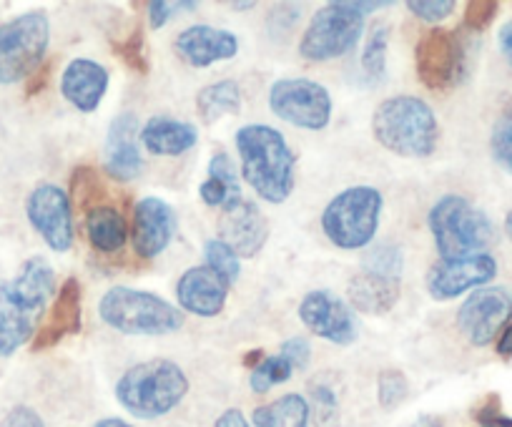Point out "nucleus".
<instances>
[{"label": "nucleus", "mask_w": 512, "mask_h": 427, "mask_svg": "<svg viewBox=\"0 0 512 427\" xmlns=\"http://www.w3.org/2000/svg\"><path fill=\"white\" fill-rule=\"evenodd\" d=\"M53 292L56 274L43 257H31L11 282L0 284V357H11L36 337Z\"/></svg>", "instance_id": "1"}, {"label": "nucleus", "mask_w": 512, "mask_h": 427, "mask_svg": "<svg viewBox=\"0 0 512 427\" xmlns=\"http://www.w3.org/2000/svg\"><path fill=\"white\" fill-rule=\"evenodd\" d=\"M236 151L246 184L269 204H284L297 179V154L287 139L267 124H249L236 131Z\"/></svg>", "instance_id": "2"}, {"label": "nucleus", "mask_w": 512, "mask_h": 427, "mask_svg": "<svg viewBox=\"0 0 512 427\" xmlns=\"http://www.w3.org/2000/svg\"><path fill=\"white\" fill-rule=\"evenodd\" d=\"M372 134L387 151L405 159H427L440 141V124L427 101L395 96L374 109Z\"/></svg>", "instance_id": "3"}, {"label": "nucleus", "mask_w": 512, "mask_h": 427, "mask_svg": "<svg viewBox=\"0 0 512 427\" xmlns=\"http://www.w3.org/2000/svg\"><path fill=\"white\" fill-rule=\"evenodd\" d=\"M189 392L184 370L171 360H149L131 367L116 382V400L139 420L164 417Z\"/></svg>", "instance_id": "4"}, {"label": "nucleus", "mask_w": 512, "mask_h": 427, "mask_svg": "<svg viewBox=\"0 0 512 427\" xmlns=\"http://www.w3.org/2000/svg\"><path fill=\"white\" fill-rule=\"evenodd\" d=\"M98 314L111 330L128 337H164L184 325V312L159 294L113 287L98 302Z\"/></svg>", "instance_id": "5"}, {"label": "nucleus", "mask_w": 512, "mask_h": 427, "mask_svg": "<svg viewBox=\"0 0 512 427\" xmlns=\"http://www.w3.org/2000/svg\"><path fill=\"white\" fill-rule=\"evenodd\" d=\"M430 232L442 259L485 254L495 242V227L485 211L460 194H445L435 201L430 209Z\"/></svg>", "instance_id": "6"}, {"label": "nucleus", "mask_w": 512, "mask_h": 427, "mask_svg": "<svg viewBox=\"0 0 512 427\" xmlns=\"http://www.w3.org/2000/svg\"><path fill=\"white\" fill-rule=\"evenodd\" d=\"M382 217V194L374 186H349L322 211V229L339 249H362L374 239Z\"/></svg>", "instance_id": "7"}, {"label": "nucleus", "mask_w": 512, "mask_h": 427, "mask_svg": "<svg viewBox=\"0 0 512 427\" xmlns=\"http://www.w3.org/2000/svg\"><path fill=\"white\" fill-rule=\"evenodd\" d=\"M364 31V16L352 0H334L314 13L299 41V53L307 61L324 63L342 58L359 43Z\"/></svg>", "instance_id": "8"}, {"label": "nucleus", "mask_w": 512, "mask_h": 427, "mask_svg": "<svg viewBox=\"0 0 512 427\" xmlns=\"http://www.w3.org/2000/svg\"><path fill=\"white\" fill-rule=\"evenodd\" d=\"M51 43V21L43 11L23 13L0 26V83H16L41 66Z\"/></svg>", "instance_id": "9"}, {"label": "nucleus", "mask_w": 512, "mask_h": 427, "mask_svg": "<svg viewBox=\"0 0 512 427\" xmlns=\"http://www.w3.org/2000/svg\"><path fill=\"white\" fill-rule=\"evenodd\" d=\"M269 109L297 129L322 131L332 121V96L309 78H282L269 91Z\"/></svg>", "instance_id": "10"}, {"label": "nucleus", "mask_w": 512, "mask_h": 427, "mask_svg": "<svg viewBox=\"0 0 512 427\" xmlns=\"http://www.w3.org/2000/svg\"><path fill=\"white\" fill-rule=\"evenodd\" d=\"M512 319V292L505 287L475 289L457 312V327L475 347H487Z\"/></svg>", "instance_id": "11"}, {"label": "nucleus", "mask_w": 512, "mask_h": 427, "mask_svg": "<svg viewBox=\"0 0 512 427\" xmlns=\"http://www.w3.org/2000/svg\"><path fill=\"white\" fill-rule=\"evenodd\" d=\"M26 214L31 227L41 234L53 252L63 254L73 247V206L71 196L56 184H41L31 191L26 201Z\"/></svg>", "instance_id": "12"}, {"label": "nucleus", "mask_w": 512, "mask_h": 427, "mask_svg": "<svg viewBox=\"0 0 512 427\" xmlns=\"http://www.w3.org/2000/svg\"><path fill=\"white\" fill-rule=\"evenodd\" d=\"M417 76L430 91H450L462 76V43L447 28L422 33L415 48Z\"/></svg>", "instance_id": "13"}, {"label": "nucleus", "mask_w": 512, "mask_h": 427, "mask_svg": "<svg viewBox=\"0 0 512 427\" xmlns=\"http://www.w3.org/2000/svg\"><path fill=\"white\" fill-rule=\"evenodd\" d=\"M497 274L492 254H472L460 259H440L427 274V292L440 302L455 299L465 292L482 289Z\"/></svg>", "instance_id": "14"}, {"label": "nucleus", "mask_w": 512, "mask_h": 427, "mask_svg": "<svg viewBox=\"0 0 512 427\" xmlns=\"http://www.w3.org/2000/svg\"><path fill=\"white\" fill-rule=\"evenodd\" d=\"M299 319L312 335L322 340L334 342V345H352L357 342V322L347 304L334 297L327 289L309 292L299 304Z\"/></svg>", "instance_id": "15"}, {"label": "nucleus", "mask_w": 512, "mask_h": 427, "mask_svg": "<svg viewBox=\"0 0 512 427\" xmlns=\"http://www.w3.org/2000/svg\"><path fill=\"white\" fill-rule=\"evenodd\" d=\"M176 234V211L159 196H146L134 209V252L144 259H156L169 249Z\"/></svg>", "instance_id": "16"}, {"label": "nucleus", "mask_w": 512, "mask_h": 427, "mask_svg": "<svg viewBox=\"0 0 512 427\" xmlns=\"http://www.w3.org/2000/svg\"><path fill=\"white\" fill-rule=\"evenodd\" d=\"M269 239V222L254 201L241 199L221 217V242L229 244L239 259H251L262 252Z\"/></svg>", "instance_id": "17"}, {"label": "nucleus", "mask_w": 512, "mask_h": 427, "mask_svg": "<svg viewBox=\"0 0 512 427\" xmlns=\"http://www.w3.org/2000/svg\"><path fill=\"white\" fill-rule=\"evenodd\" d=\"M229 287L231 284L221 274L201 264V267H191L181 274V279L176 282V299L184 312L196 314V317H216L224 309Z\"/></svg>", "instance_id": "18"}, {"label": "nucleus", "mask_w": 512, "mask_h": 427, "mask_svg": "<svg viewBox=\"0 0 512 427\" xmlns=\"http://www.w3.org/2000/svg\"><path fill=\"white\" fill-rule=\"evenodd\" d=\"M141 129L136 114H118L108 126L106 174L116 181H131L144 171V156L139 149Z\"/></svg>", "instance_id": "19"}, {"label": "nucleus", "mask_w": 512, "mask_h": 427, "mask_svg": "<svg viewBox=\"0 0 512 427\" xmlns=\"http://www.w3.org/2000/svg\"><path fill=\"white\" fill-rule=\"evenodd\" d=\"M174 48L189 66L206 68L234 58L239 53V38L224 28L191 26L176 36Z\"/></svg>", "instance_id": "20"}, {"label": "nucleus", "mask_w": 512, "mask_h": 427, "mask_svg": "<svg viewBox=\"0 0 512 427\" xmlns=\"http://www.w3.org/2000/svg\"><path fill=\"white\" fill-rule=\"evenodd\" d=\"M81 282L76 277H68L58 289L56 299L51 304L46 322L36 332L33 350H46V347L58 345L63 337L78 335L81 330Z\"/></svg>", "instance_id": "21"}, {"label": "nucleus", "mask_w": 512, "mask_h": 427, "mask_svg": "<svg viewBox=\"0 0 512 427\" xmlns=\"http://www.w3.org/2000/svg\"><path fill=\"white\" fill-rule=\"evenodd\" d=\"M108 91V71L91 58H76L61 76V93L81 114H93Z\"/></svg>", "instance_id": "22"}, {"label": "nucleus", "mask_w": 512, "mask_h": 427, "mask_svg": "<svg viewBox=\"0 0 512 427\" xmlns=\"http://www.w3.org/2000/svg\"><path fill=\"white\" fill-rule=\"evenodd\" d=\"M347 299L359 314H372V317L387 314L400 302V279L382 277V274H372L362 269V272L349 279Z\"/></svg>", "instance_id": "23"}, {"label": "nucleus", "mask_w": 512, "mask_h": 427, "mask_svg": "<svg viewBox=\"0 0 512 427\" xmlns=\"http://www.w3.org/2000/svg\"><path fill=\"white\" fill-rule=\"evenodd\" d=\"M141 144L149 154L156 156H181L199 144V131L186 121L154 116L141 129Z\"/></svg>", "instance_id": "24"}, {"label": "nucleus", "mask_w": 512, "mask_h": 427, "mask_svg": "<svg viewBox=\"0 0 512 427\" xmlns=\"http://www.w3.org/2000/svg\"><path fill=\"white\" fill-rule=\"evenodd\" d=\"M199 196L206 206H214V209H231L234 204L241 201V186H239V174H236L234 161L229 159V154L224 151H216L209 161V176L201 181Z\"/></svg>", "instance_id": "25"}, {"label": "nucleus", "mask_w": 512, "mask_h": 427, "mask_svg": "<svg viewBox=\"0 0 512 427\" xmlns=\"http://www.w3.org/2000/svg\"><path fill=\"white\" fill-rule=\"evenodd\" d=\"M86 234L93 249L103 254H113L123 249L128 239L126 219L121 217V211L108 204L91 206L86 217Z\"/></svg>", "instance_id": "26"}, {"label": "nucleus", "mask_w": 512, "mask_h": 427, "mask_svg": "<svg viewBox=\"0 0 512 427\" xmlns=\"http://www.w3.org/2000/svg\"><path fill=\"white\" fill-rule=\"evenodd\" d=\"M309 417H312V407L307 397L289 392L269 405L256 407L251 420L256 427H309Z\"/></svg>", "instance_id": "27"}, {"label": "nucleus", "mask_w": 512, "mask_h": 427, "mask_svg": "<svg viewBox=\"0 0 512 427\" xmlns=\"http://www.w3.org/2000/svg\"><path fill=\"white\" fill-rule=\"evenodd\" d=\"M196 109L206 124L224 119V116L236 114L241 109V88L236 81H216L201 88L196 93Z\"/></svg>", "instance_id": "28"}, {"label": "nucleus", "mask_w": 512, "mask_h": 427, "mask_svg": "<svg viewBox=\"0 0 512 427\" xmlns=\"http://www.w3.org/2000/svg\"><path fill=\"white\" fill-rule=\"evenodd\" d=\"M292 375H294V365L282 355V352H277V355L264 357L259 365L251 367L249 387L256 392V395H264V392H269L272 387L287 382Z\"/></svg>", "instance_id": "29"}, {"label": "nucleus", "mask_w": 512, "mask_h": 427, "mask_svg": "<svg viewBox=\"0 0 512 427\" xmlns=\"http://www.w3.org/2000/svg\"><path fill=\"white\" fill-rule=\"evenodd\" d=\"M387 46H390V26L372 28L362 53V71L372 83L382 81L387 73Z\"/></svg>", "instance_id": "30"}, {"label": "nucleus", "mask_w": 512, "mask_h": 427, "mask_svg": "<svg viewBox=\"0 0 512 427\" xmlns=\"http://www.w3.org/2000/svg\"><path fill=\"white\" fill-rule=\"evenodd\" d=\"M490 151L492 159L497 161L502 171L512 174V106H507L500 116H497L495 126H492L490 136Z\"/></svg>", "instance_id": "31"}, {"label": "nucleus", "mask_w": 512, "mask_h": 427, "mask_svg": "<svg viewBox=\"0 0 512 427\" xmlns=\"http://www.w3.org/2000/svg\"><path fill=\"white\" fill-rule=\"evenodd\" d=\"M204 257L206 267H211L216 274H221L229 284H234L236 279H239L241 259L236 257V252L226 242H221V239H209L204 247Z\"/></svg>", "instance_id": "32"}, {"label": "nucleus", "mask_w": 512, "mask_h": 427, "mask_svg": "<svg viewBox=\"0 0 512 427\" xmlns=\"http://www.w3.org/2000/svg\"><path fill=\"white\" fill-rule=\"evenodd\" d=\"M402 269H405V257H402V249L392 247V244H379L377 249H372V252L364 257V272L400 279Z\"/></svg>", "instance_id": "33"}, {"label": "nucleus", "mask_w": 512, "mask_h": 427, "mask_svg": "<svg viewBox=\"0 0 512 427\" xmlns=\"http://www.w3.org/2000/svg\"><path fill=\"white\" fill-rule=\"evenodd\" d=\"M410 392V382H407L405 372L400 370H384L377 380V400L384 410H395L402 405Z\"/></svg>", "instance_id": "34"}, {"label": "nucleus", "mask_w": 512, "mask_h": 427, "mask_svg": "<svg viewBox=\"0 0 512 427\" xmlns=\"http://www.w3.org/2000/svg\"><path fill=\"white\" fill-rule=\"evenodd\" d=\"M116 48L131 71L141 73V76H146V73H149V53H146V41H144V33H141V28H134V31L128 33L126 41L118 43Z\"/></svg>", "instance_id": "35"}, {"label": "nucleus", "mask_w": 512, "mask_h": 427, "mask_svg": "<svg viewBox=\"0 0 512 427\" xmlns=\"http://www.w3.org/2000/svg\"><path fill=\"white\" fill-rule=\"evenodd\" d=\"M314 412H317V420L322 422V425H332V420L337 417V407H339V400H337V392L332 390L329 385H312V405Z\"/></svg>", "instance_id": "36"}, {"label": "nucleus", "mask_w": 512, "mask_h": 427, "mask_svg": "<svg viewBox=\"0 0 512 427\" xmlns=\"http://www.w3.org/2000/svg\"><path fill=\"white\" fill-rule=\"evenodd\" d=\"M407 8H410V11L415 13L420 21L440 23V21H445V18L452 16V11H455V3H452V0H410V3H407Z\"/></svg>", "instance_id": "37"}, {"label": "nucleus", "mask_w": 512, "mask_h": 427, "mask_svg": "<svg viewBox=\"0 0 512 427\" xmlns=\"http://www.w3.org/2000/svg\"><path fill=\"white\" fill-rule=\"evenodd\" d=\"M497 11H500V6H497L495 0H472L465 8V26L475 33L485 31L492 23V18L497 16Z\"/></svg>", "instance_id": "38"}, {"label": "nucleus", "mask_w": 512, "mask_h": 427, "mask_svg": "<svg viewBox=\"0 0 512 427\" xmlns=\"http://www.w3.org/2000/svg\"><path fill=\"white\" fill-rule=\"evenodd\" d=\"M196 8H199V3H191V0H179V3H169V0H154V3H149L151 28H164L171 18L179 16V11H196Z\"/></svg>", "instance_id": "39"}, {"label": "nucleus", "mask_w": 512, "mask_h": 427, "mask_svg": "<svg viewBox=\"0 0 512 427\" xmlns=\"http://www.w3.org/2000/svg\"><path fill=\"white\" fill-rule=\"evenodd\" d=\"M96 191H103L101 184L96 179V171L93 169H78L76 176H73V194H76V201L81 206H86L88 199L93 196H101Z\"/></svg>", "instance_id": "40"}, {"label": "nucleus", "mask_w": 512, "mask_h": 427, "mask_svg": "<svg viewBox=\"0 0 512 427\" xmlns=\"http://www.w3.org/2000/svg\"><path fill=\"white\" fill-rule=\"evenodd\" d=\"M279 352L292 362L294 370H302V367H307L309 355H312V347H309V342L304 340V337H292V340L284 342Z\"/></svg>", "instance_id": "41"}, {"label": "nucleus", "mask_w": 512, "mask_h": 427, "mask_svg": "<svg viewBox=\"0 0 512 427\" xmlns=\"http://www.w3.org/2000/svg\"><path fill=\"white\" fill-rule=\"evenodd\" d=\"M299 16H302V11L297 6H277L272 16H269V28H272L274 36L277 33H289L294 23H299Z\"/></svg>", "instance_id": "42"}, {"label": "nucleus", "mask_w": 512, "mask_h": 427, "mask_svg": "<svg viewBox=\"0 0 512 427\" xmlns=\"http://www.w3.org/2000/svg\"><path fill=\"white\" fill-rule=\"evenodd\" d=\"M0 427H46V425H43L41 415H38L33 407L18 405L8 412L6 420L0 422Z\"/></svg>", "instance_id": "43"}, {"label": "nucleus", "mask_w": 512, "mask_h": 427, "mask_svg": "<svg viewBox=\"0 0 512 427\" xmlns=\"http://www.w3.org/2000/svg\"><path fill=\"white\" fill-rule=\"evenodd\" d=\"M214 427H251L249 420L244 417V412L236 410V407H231V410L221 412L219 420L214 422Z\"/></svg>", "instance_id": "44"}, {"label": "nucleus", "mask_w": 512, "mask_h": 427, "mask_svg": "<svg viewBox=\"0 0 512 427\" xmlns=\"http://www.w3.org/2000/svg\"><path fill=\"white\" fill-rule=\"evenodd\" d=\"M497 43H500V51L502 56H505L507 66L512 68V21H507L505 26L500 28V33H497Z\"/></svg>", "instance_id": "45"}, {"label": "nucleus", "mask_w": 512, "mask_h": 427, "mask_svg": "<svg viewBox=\"0 0 512 427\" xmlns=\"http://www.w3.org/2000/svg\"><path fill=\"white\" fill-rule=\"evenodd\" d=\"M497 355L512 357V322L497 337Z\"/></svg>", "instance_id": "46"}, {"label": "nucleus", "mask_w": 512, "mask_h": 427, "mask_svg": "<svg viewBox=\"0 0 512 427\" xmlns=\"http://www.w3.org/2000/svg\"><path fill=\"white\" fill-rule=\"evenodd\" d=\"M410 427H442V422L432 415H422V417H417Z\"/></svg>", "instance_id": "47"}, {"label": "nucleus", "mask_w": 512, "mask_h": 427, "mask_svg": "<svg viewBox=\"0 0 512 427\" xmlns=\"http://www.w3.org/2000/svg\"><path fill=\"white\" fill-rule=\"evenodd\" d=\"M91 427H134V425H128L126 420H118V417H106V420H98L96 425Z\"/></svg>", "instance_id": "48"}, {"label": "nucleus", "mask_w": 512, "mask_h": 427, "mask_svg": "<svg viewBox=\"0 0 512 427\" xmlns=\"http://www.w3.org/2000/svg\"><path fill=\"white\" fill-rule=\"evenodd\" d=\"M505 232H507V237H510V242H512V209L507 211V217H505Z\"/></svg>", "instance_id": "49"}, {"label": "nucleus", "mask_w": 512, "mask_h": 427, "mask_svg": "<svg viewBox=\"0 0 512 427\" xmlns=\"http://www.w3.org/2000/svg\"><path fill=\"white\" fill-rule=\"evenodd\" d=\"M234 11H249V8H254V3H234Z\"/></svg>", "instance_id": "50"}, {"label": "nucleus", "mask_w": 512, "mask_h": 427, "mask_svg": "<svg viewBox=\"0 0 512 427\" xmlns=\"http://www.w3.org/2000/svg\"><path fill=\"white\" fill-rule=\"evenodd\" d=\"M487 427H512V420H495V422H490Z\"/></svg>", "instance_id": "51"}]
</instances>
